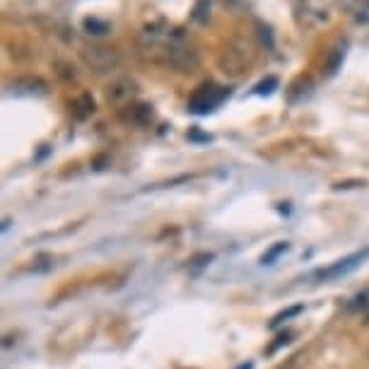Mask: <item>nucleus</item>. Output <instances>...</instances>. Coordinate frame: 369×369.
<instances>
[{"mask_svg":"<svg viewBox=\"0 0 369 369\" xmlns=\"http://www.w3.org/2000/svg\"><path fill=\"white\" fill-rule=\"evenodd\" d=\"M143 51L152 61L164 63L179 73H191L198 68V51L191 46L179 31H145Z\"/></svg>","mask_w":369,"mask_h":369,"instance_id":"obj_1","label":"nucleus"},{"mask_svg":"<svg viewBox=\"0 0 369 369\" xmlns=\"http://www.w3.org/2000/svg\"><path fill=\"white\" fill-rule=\"evenodd\" d=\"M227 97H230L227 87H220L215 85V82H206V85H201L198 90L191 94L188 111L196 113V116H208V113H213L215 109H220L227 101Z\"/></svg>","mask_w":369,"mask_h":369,"instance_id":"obj_2","label":"nucleus"},{"mask_svg":"<svg viewBox=\"0 0 369 369\" xmlns=\"http://www.w3.org/2000/svg\"><path fill=\"white\" fill-rule=\"evenodd\" d=\"M80 59L87 68L94 70V73H111V70L118 68L121 56L116 49L109 46H82L80 49Z\"/></svg>","mask_w":369,"mask_h":369,"instance_id":"obj_3","label":"nucleus"},{"mask_svg":"<svg viewBox=\"0 0 369 369\" xmlns=\"http://www.w3.org/2000/svg\"><path fill=\"white\" fill-rule=\"evenodd\" d=\"M249 49L241 46V44H230L220 56V68L225 75H232V78H239L241 73H246L249 68Z\"/></svg>","mask_w":369,"mask_h":369,"instance_id":"obj_4","label":"nucleus"},{"mask_svg":"<svg viewBox=\"0 0 369 369\" xmlns=\"http://www.w3.org/2000/svg\"><path fill=\"white\" fill-rule=\"evenodd\" d=\"M367 258H369V249L355 251V253H350V256L335 261V263H330L328 268L319 271L316 276H319V280H335V278H340V276H348V273H353L362 263V261H367Z\"/></svg>","mask_w":369,"mask_h":369,"instance_id":"obj_5","label":"nucleus"},{"mask_svg":"<svg viewBox=\"0 0 369 369\" xmlns=\"http://www.w3.org/2000/svg\"><path fill=\"white\" fill-rule=\"evenodd\" d=\"M136 94H138L136 82L126 80V78L111 82V85L106 87V99H109V104H113V106H128V104H133Z\"/></svg>","mask_w":369,"mask_h":369,"instance_id":"obj_6","label":"nucleus"},{"mask_svg":"<svg viewBox=\"0 0 369 369\" xmlns=\"http://www.w3.org/2000/svg\"><path fill=\"white\" fill-rule=\"evenodd\" d=\"M121 121L126 126H133V128H143L152 121V106L150 104H128L121 111Z\"/></svg>","mask_w":369,"mask_h":369,"instance_id":"obj_7","label":"nucleus"},{"mask_svg":"<svg viewBox=\"0 0 369 369\" xmlns=\"http://www.w3.org/2000/svg\"><path fill=\"white\" fill-rule=\"evenodd\" d=\"M70 106H73L70 111H73L78 118H87L90 113H94V99L87 92L78 94V97L73 99V104H70Z\"/></svg>","mask_w":369,"mask_h":369,"instance_id":"obj_8","label":"nucleus"},{"mask_svg":"<svg viewBox=\"0 0 369 369\" xmlns=\"http://www.w3.org/2000/svg\"><path fill=\"white\" fill-rule=\"evenodd\" d=\"M82 29H85L87 34H92V36H101V34L109 31V24H106L104 20H97V17H87V20L82 22Z\"/></svg>","mask_w":369,"mask_h":369,"instance_id":"obj_9","label":"nucleus"},{"mask_svg":"<svg viewBox=\"0 0 369 369\" xmlns=\"http://www.w3.org/2000/svg\"><path fill=\"white\" fill-rule=\"evenodd\" d=\"M288 249H290L288 241H278L276 246H271V249L263 253V258H261V263H263V266H273V263H276V258L283 256V253L288 251Z\"/></svg>","mask_w":369,"mask_h":369,"instance_id":"obj_10","label":"nucleus"},{"mask_svg":"<svg viewBox=\"0 0 369 369\" xmlns=\"http://www.w3.org/2000/svg\"><path fill=\"white\" fill-rule=\"evenodd\" d=\"M343 59H345V44H343V46H338V49H333V54H330V59H328V66H326V75H335V73H338Z\"/></svg>","mask_w":369,"mask_h":369,"instance_id":"obj_11","label":"nucleus"},{"mask_svg":"<svg viewBox=\"0 0 369 369\" xmlns=\"http://www.w3.org/2000/svg\"><path fill=\"white\" fill-rule=\"evenodd\" d=\"M278 90V78L276 75H271V78L261 80L256 87H253V94H258V97H268V94H273Z\"/></svg>","mask_w":369,"mask_h":369,"instance_id":"obj_12","label":"nucleus"},{"mask_svg":"<svg viewBox=\"0 0 369 369\" xmlns=\"http://www.w3.org/2000/svg\"><path fill=\"white\" fill-rule=\"evenodd\" d=\"M302 311H304V307H302V304H295V307H290V309L280 311V314H276V316H273L271 326L276 328V326H280V323H285V321H288V319H292V316L302 314Z\"/></svg>","mask_w":369,"mask_h":369,"instance_id":"obj_13","label":"nucleus"},{"mask_svg":"<svg viewBox=\"0 0 369 369\" xmlns=\"http://www.w3.org/2000/svg\"><path fill=\"white\" fill-rule=\"evenodd\" d=\"M210 261H213V256H210V253H201V256L191 258V268H203V266L210 263Z\"/></svg>","mask_w":369,"mask_h":369,"instance_id":"obj_14","label":"nucleus"},{"mask_svg":"<svg viewBox=\"0 0 369 369\" xmlns=\"http://www.w3.org/2000/svg\"><path fill=\"white\" fill-rule=\"evenodd\" d=\"M290 338H292V335H290V333L280 335V338H278V343H276V345H273V348H271V353H273V350H278L280 345H288V343H290Z\"/></svg>","mask_w":369,"mask_h":369,"instance_id":"obj_15","label":"nucleus"},{"mask_svg":"<svg viewBox=\"0 0 369 369\" xmlns=\"http://www.w3.org/2000/svg\"><path fill=\"white\" fill-rule=\"evenodd\" d=\"M239 369H253L251 365H244V367H239Z\"/></svg>","mask_w":369,"mask_h":369,"instance_id":"obj_16","label":"nucleus"}]
</instances>
